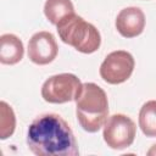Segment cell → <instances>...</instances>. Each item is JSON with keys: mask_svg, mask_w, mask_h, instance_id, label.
Instances as JSON below:
<instances>
[{"mask_svg": "<svg viewBox=\"0 0 156 156\" xmlns=\"http://www.w3.org/2000/svg\"><path fill=\"white\" fill-rule=\"evenodd\" d=\"M28 149L37 156H77L78 144L68 123L57 113H43L27 130Z\"/></svg>", "mask_w": 156, "mask_h": 156, "instance_id": "cell-1", "label": "cell"}, {"mask_svg": "<svg viewBox=\"0 0 156 156\" xmlns=\"http://www.w3.org/2000/svg\"><path fill=\"white\" fill-rule=\"evenodd\" d=\"M76 117L88 133H96L108 117V99L105 90L95 83H83L76 98Z\"/></svg>", "mask_w": 156, "mask_h": 156, "instance_id": "cell-2", "label": "cell"}, {"mask_svg": "<svg viewBox=\"0 0 156 156\" xmlns=\"http://www.w3.org/2000/svg\"><path fill=\"white\" fill-rule=\"evenodd\" d=\"M60 39L82 54H93L101 45V35L96 27L76 12L66 16L56 24Z\"/></svg>", "mask_w": 156, "mask_h": 156, "instance_id": "cell-3", "label": "cell"}, {"mask_svg": "<svg viewBox=\"0 0 156 156\" xmlns=\"http://www.w3.org/2000/svg\"><path fill=\"white\" fill-rule=\"evenodd\" d=\"M83 83L73 73L49 77L41 85V98L50 104H65L76 100Z\"/></svg>", "mask_w": 156, "mask_h": 156, "instance_id": "cell-4", "label": "cell"}, {"mask_svg": "<svg viewBox=\"0 0 156 156\" xmlns=\"http://www.w3.org/2000/svg\"><path fill=\"white\" fill-rule=\"evenodd\" d=\"M136 126L134 121L123 113H115L107 117L104 124L102 136L108 147L123 150L129 147L135 139Z\"/></svg>", "mask_w": 156, "mask_h": 156, "instance_id": "cell-5", "label": "cell"}, {"mask_svg": "<svg viewBox=\"0 0 156 156\" xmlns=\"http://www.w3.org/2000/svg\"><path fill=\"white\" fill-rule=\"evenodd\" d=\"M135 61L130 52L116 50L110 52L100 65V77L108 84H121L128 80L134 71Z\"/></svg>", "mask_w": 156, "mask_h": 156, "instance_id": "cell-6", "label": "cell"}, {"mask_svg": "<svg viewBox=\"0 0 156 156\" xmlns=\"http://www.w3.org/2000/svg\"><path fill=\"white\" fill-rule=\"evenodd\" d=\"M58 52V46L52 33L41 30L34 33L28 41V57L39 66L51 63Z\"/></svg>", "mask_w": 156, "mask_h": 156, "instance_id": "cell-7", "label": "cell"}, {"mask_svg": "<svg viewBox=\"0 0 156 156\" xmlns=\"http://www.w3.org/2000/svg\"><path fill=\"white\" fill-rule=\"evenodd\" d=\"M116 29L123 38H135L145 28V15L141 9L129 6L122 9L116 17Z\"/></svg>", "mask_w": 156, "mask_h": 156, "instance_id": "cell-8", "label": "cell"}, {"mask_svg": "<svg viewBox=\"0 0 156 156\" xmlns=\"http://www.w3.org/2000/svg\"><path fill=\"white\" fill-rule=\"evenodd\" d=\"M24 55L22 40L11 33H5L0 37V62L2 65H16Z\"/></svg>", "mask_w": 156, "mask_h": 156, "instance_id": "cell-9", "label": "cell"}, {"mask_svg": "<svg viewBox=\"0 0 156 156\" xmlns=\"http://www.w3.org/2000/svg\"><path fill=\"white\" fill-rule=\"evenodd\" d=\"M73 12L74 6L71 0H46L44 4V15L54 26Z\"/></svg>", "mask_w": 156, "mask_h": 156, "instance_id": "cell-10", "label": "cell"}, {"mask_svg": "<svg viewBox=\"0 0 156 156\" xmlns=\"http://www.w3.org/2000/svg\"><path fill=\"white\" fill-rule=\"evenodd\" d=\"M138 122L144 135L156 136V100H149L141 106Z\"/></svg>", "mask_w": 156, "mask_h": 156, "instance_id": "cell-11", "label": "cell"}, {"mask_svg": "<svg viewBox=\"0 0 156 156\" xmlns=\"http://www.w3.org/2000/svg\"><path fill=\"white\" fill-rule=\"evenodd\" d=\"M16 128V116L12 107L6 102H0V139L10 138Z\"/></svg>", "mask_w": 156, "mask_h": 156, "instance_id": "cell-12", "label": "cell"}, {"mask_svg": "<svg viewBox=\"0 0 156 156\" xmlns=\"http://www.w3.org/2000/svg\"><path fill=\"white\" fill-rule=\"evenodd\" d=\"M149 156H156V144H154L149 150H147V152H146Z\"/></svg>", "mask_w": 156, "mask_h": 156, "instance_id": "cell-13", "label": "cell"}]
</instances>
